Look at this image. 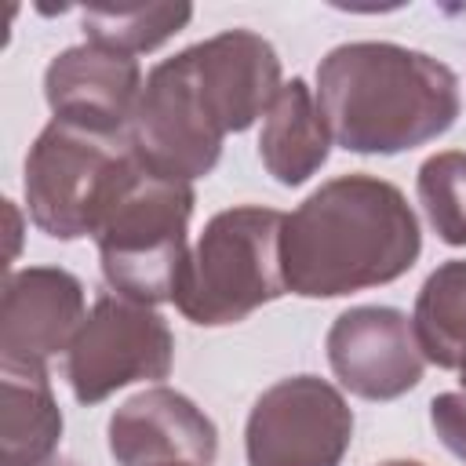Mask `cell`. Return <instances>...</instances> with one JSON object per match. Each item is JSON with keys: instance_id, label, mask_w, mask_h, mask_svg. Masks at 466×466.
I'll list each match as a JSON object with an SVG mask.
<instances>
[{"instance_id": "obj_19", "label": "cell", "mask_w": 466, "mask_h": 466, "mask_svg": "<svg viewBox=\"0 0 466 466\" xmlns=\"http://www.w3.org/2000/svg\"><path fill=\"white\" fill-rule=\"evenodd\" d=\"M430 426L441 437V444L466 462V393L448 390L430 400Z\"/></svg>"}, {"instance_id": "obj_14", "label": "cell", "mask_w": 466, "mask_h": 466, "mask_svg": "<svg viewBox=\"0 0 466 466\" xmlns=\"http://www.w3.org/2000/svg\"><path fill=\"white\" fill-rule=\"evenodd\" d=\"M328 153L331 131L317 106V91L302 76H291L266 109L258 131V160L273 175V182L291 189L309 182L328 164Z\"/></svg>"}, {"instance_id": "obj_10", "label": "cell", "mask_w": 466, "mask_h": 466, "mask_svg": "<svg viewBox=\"0 0 466 466\" xmlns=\"http://www.w3.org/2000/svg\"><path fill=\"white\" fill-rule=\"evenodd\" d=\"M116 466H215L218 430L204 408L171 386L127 397L106 426Z\"/></svg>"}, {"instance_id": "obj_6", "label": "cell", "mask_w": 466, "mask_h": 466, "mask_svg": "<svg viewBox=\"0 0 466 466\" xmlns=\"http://www.w3.org/2000/svg\"><path fill=\"white\" fill-rule=\"evenodd\" d=\"M127 138L138 164L160 178L193 182L215 171L226 131L200 95L189 47L149 69Z\"/></svg>"}, {"instance_id": "obj_9", "label": "cell", "mask_w": 466, "mask_h": 466, "mask_svg": "<svg viewBox=\"0 0 466 466\" xmlns=\"http://www.w3.org/2000/svg\"><path fill=\"white\" fill-rule=\"evenodd\" d=\"M328 364L360 400H397L422 382L426 357L411 317L397 306H350L324 335Z\"/></svg>"}, {"instance_id": "obj_2", "label": "cell", "mask_w": 466, "mask_h": 466, "mask_svg": "<svg viewBox=\"0 0 466 466\" xmlns=\"http://www.w3.org/2000/svg\"><path fill=\"white\" fill-rule=\"evenodd\" d=\"M317 106L335 146L393 157L441 138L462 113V91L455 69L426 51L353 40L320 58Z\"/></svg>"}, {"instance_id": "obj_3", "label": "cell", "mask_w": 466, "mask_h": 466, "mask_svg": "<svg viewBox=\"0 0 466 466\" xmlns=\"http://www.w3.org/2000/svg\"><path fill=\"white\" fill-rule=\"evenodd\" d=\"M284 211L237 204L204 222L186 258L175 306L197 328H226L288 295Z\"/></svg>"}, {"instance_id": "obj_20", "label": "cell", "mask_w": 466, "mask_h": 466, "mask_svg": "<svg viewBox=\"0 0 466 466\" xmlns=\"http://www.w3.org/2000/svg\"><path fill=\"white\" fill-rule=\"evenodd\" d=\"M7 204V218H11V258L18 255V237H22V222H18V208L11 204V200H4Z\"/></svg>"}, {"instance_id": "obj_23", "label": "cell", "mask_w": 466, "mask_h": 466, "mask_svg": "<svg viewBox=\"0 0 466 466\" xmlns=\"http://www.w3.org/2000/svg\"><path fill=\"white\" fill-rule=\"evenodd\" d=\"M44 466H76V462H69V459H58V455H55V459H51V462H44Z\"/></svg>"}, {"instance_id": "obj_1", "label": "cell", "mask_w": 466, "mask_h": 466, "mask_svg": "<svg viewBox=\"0 0 466 466\" xmlns=\"http://www.w3.org/2000/svg\"><path fill=\"white\" fill-rule=\"evenodd\" d=\"M422 255L408 197L368 171L328 178L284 218V280L302 299H342L400 280Z\"/></svg>"}, {"instance_id": "obj_18", "label": "cell", "mask_w": 466, "mask_h": 466, "mask_svg": "<svg viewBox=\"0 0 466 466\" xmlns=\"http://www.w3.org/2000/svg\"><path fill=\"white\" fill-rule=\"evenodd\" d=\"M415 193L430 229L444 244L466 248V153L441 149L426 157L415 175Z\"/></svg>"}, {"instance_id": "obj_16", "label": "cell", "mask_w": 466, "mask_h": 466, "mask_svg": "<svg viewBox=\"0 0 466 466\" xmlns=\"http://www.w3.org/2000/svg\"><path fill=\"white\" fill-rule=\"evenodd\" d=\"M411 328L426 364L459 368L466 353V258H448L422 280Z\"/></svg>"}, {"instance_id": "obj_22", "label": "cell", "mask_w": 466, "mask_h": 466, "mask_svg": "<svg viewBox=\"0 0 466 466\" xmlns=\"http://www.w3.org/2000/svg\"><path fill=\"white\" fill-rule=\"evenodd\" d=\"M459 386H462V393H466V353H462V360H459Z\"/></svg>"}, {"instance_id": "obj_21", "label": "cell", "mask_w": 466, "mask_h": 466, "mask_svg": "<svg viewBox=\"0 0 466 466\" xmlns=\"http://www.w3.org/2000/svg\"><path fill=\"white\" fill-rule=\"evenodd\" d=\"M379 466H426V462H419V459H386Z\"/></svg>"}, {"instance_id": "obj_15", "label": "cell", "mask_w": 466, "mask_h": 466, "mask_svg": "<svg viewBox=\"0 0 466 466\" xmlns=\"http://www.w3.org/2000/svg\"><path fill=\"white\" fill-rule=\"evenodd\" d=\"M0 455L4 466H44L62 441V408L47 364L0 360Z\"/></svg>"}, {"instance_id": "obj_17", "label": "cell", "mask_w": 466, "mask_h": 466, "mask_svg": "<svg viewBox=\"0 0 466 466\" xmlns=\"http://www.w3.org/2000/svg\"><path fill=\"white\" fill-rule=\"evenodd\" d=\"M189 18V4H95L80 11V29L87 44L135 58L157 51L164 40L182 33Z\"/></svg>"}, {"instance_id": "obj_12", "label": "cell", "mask_w": 466, "mask_h": 466, "mask_svg": "<svg viewBox=\"0 0 466 466\" xmlns=\"http://www.w3.org/2000/svg\"><path fill=\"white\" fill-rule=\"evenodd\" d=\"M87 317L84 284L62 266H25L7 273L0 313V360L47 364L66 353Z\"/></svg>"}, {"instance_id": "obj_8", "label": "cell", "mask_w": 466, "mask_h": 466, "mask_svg": "<svg viewBox=\"0 0 466 466\" xmlns=\"http://www.w3.org/2000/svg\"><path fill=\"white\" fill-rule=\"evenodd\" d=\"M353 444V408L320 375L266 386L244 426L248 466H342Z\"/></svg>"}, {"instance_id": "obj_13", "label": "cell", "mask_w": 466, "mask_h": 466, "mask_svg": "<svg viewBox=\"0 0 466 466\" xmlns=\"http://www.w3.org/2000/svg\"><path fill=\"white\" fill-rule=\"evenodd\" d=\"M189 58L200 95L226 135L248 131L284 87L277 47L251 29H222L193 44Z\"/></svg>"}, {"instance_id": "obj_7", "label": "cell", "mask_w": 466, "mask_h": 466, "mask_svg": "<svg viewBox=\"0 0 466 466\" xmlns=\"http://www.w3.org/2000/svg\"><path fill=\"white\" fill-rule=\"evenodd\" d=\"M175 364V335L167 320L124 295H98L73 346L66 350V379L80 404H98L131 382H160Z\"/></svg>"}, {"instance_id": "obj_4", "label": "cell", "mask_w": 466, "mask_h": 466, "mask_svg": "<svg viewBox=\"0 0 466 466\" xmlns=\"http://www.w3.org/2000/svg\"><path fill=\"white\" fill-rule=\"evenodd\" d=\"M138 171L127 135L51 120L25 153V211L51 240L95 237Z\"/></svg>"}, {"instance_id": "obj_5", "label": "cell", "mask_w": 466, "mask_h": 466, "mask_svg": "<svg viewBox=\"0 0 466 466\" xmlns=\"http://www.w3.org/2000/svg\"><path fill=\"white\" fill-rule=\"evenodd\" d=\"M193 204V182L160 178L146 167L135 175V182L95 233L102 277L113 295L142 306L175 302L189 258L186 237Z\"/></svg>"}, {"instance_id": "obj_11", "label": "cell", "mask_w": 466, "mask_h": 466, "mask_svg": "<svg viewBox=\"0 0 466 466\" xmlns=\"http://www.w3.org/2000/svg\"><path fill=\"white\" fill-rule=\"evenodd\" d=\"M142 84L138 58L87 40L58 51L44 69V98L55 113L51 120L106 135H127Z\"/></svg>"}]
</instances>
